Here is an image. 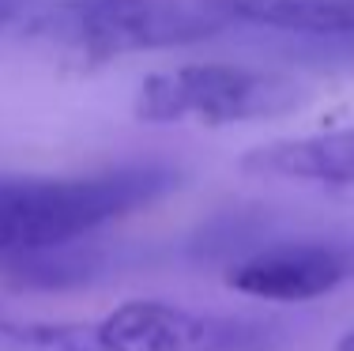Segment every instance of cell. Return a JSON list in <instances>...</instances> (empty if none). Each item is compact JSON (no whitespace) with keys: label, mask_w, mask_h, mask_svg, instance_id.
<instances>
[{"label":"cell","mask_w":354,"mask_h":351,"mask_svg":"<svg viewBox=\"0 0 354 351\" xmlns=\"http://www.w3.org/2000/svg\"><path fill=\"white\" fill-rule=\"evenodd\" d=\"M351 280L354 238H339V234L279 238L226 272V283L238 295L264 298V303H309L339 291Z\"/></svg>","instance_id":"5b68a950"},{"label":"cell","mask_w":354,"mask_h":351,"mask_svg":"<svg viewBox=\"0 0 354 351\" xmlns=\"http://www.w3.org/2000/svg\"><path fill=\"white\" fill-rule=\"evenodd\" d=\"M306 102L294 76L252 64H177L140 83L132 114L147 125H238L283 117Z\"/></svg>","instance_id":"3957f363"},{"label":"cell","mask_w":354,"mask_h":351,"mask_svg":"<svg viewBox=\"0 0 354 351\" xmlns=\"http://www.w3.org/2000/svg\"><path fill=\"white\" fill-rule=\"evenodd\" d=\"M238 23L230 0H53L19 19L30 38L87 61L196 46Z\"/></svg>","instance_id":"7a4b0ae2"},{"label":"cell","mask_w":354,"mask_h":351,"mask_svg":"<svg viewBox=\"0 0 354 351\" xmlns=\"http://www.w3.org/2000/svg\"><path fill=\"white\" fill-rule=\"evenodd\" d=\"M106 351H286L294 329L279 317L218 314L162 298H132L98 321Z\"/></svg>","instance_id":"277c9868"},{"label":"cell","mask_w":354,"mask_h":351,"mask_svg":"<svg viewBox=\"0 0 354 351\" xmlns=\"http://www.w3.org/2000/svg\"><path fill=\"white\" fill-rule=\"evenodd\" d=\"M0 351H106L98 321H15L0 317Z\"/></svg>","instance_id":"ba28073f"},{"label":"cell","mask_w":354,"mask_h":351,"mask_svg":"<svg viewBox=\"0 0 354 351\" xmlns=\"http://www.w3.org/2000/svg\"><path fill=\"white\" fill-rule=\"evenodd\" d=\"M238 23L306 38H354V0H230Z\"/></svg>","instance_id":"52a82bcc"},{"label":"cell","mask_w":354,"mask_h":351,"mask_svg":"<svg viewBox=\"0 0 354 351\" xmlns=\"http://www.w3.org/2000/svg\"><path fill=\"white\" fill-rule=\"evenodd\" d=\"M30 0H0V30L4 27H19V19L30 12Z\"/></svg>","instance_id":"9c48e42d"},{"label":"cell","mask_w":354,"mask_h":351,"mask_svg":"<svg viewBox=\"0 0 354 351\" xmlns=\"http://www.w3.org/2000/svg\"><path fill=\"white\" fill-rule=\"evenodd\" d=\"M241 170L257 178L317 181V186H354V125L260 144L241 159Z\"/></svg>","instance_id":"8992f818"},{"label":"cell","mask_w":354,"mask_h":351,"mask_svg":"<svg viewBox=\"0 0 354 351\" xmlns=\"http://www.w3.org/2000/svg\"><path fill=\"white\" fill-rule=\"evenodd\" d=\"M170 166L136 163L75 178H0V253L68 249L87 234L162 200Z\"/></svg>","instance_id":"6da1fadb"},{"label":"cell","mask_w":354,"mask_h":351,"mask_svg":"<svg viewBox=\"0 0 354 351\" xmlns=\"http://www.w3.org/2000/svg\"><path fill=\"white\" fill-rule=\"evenodd\" d=\"M335 351H354V329H351L347 336L339 340V344H335Z\"/></svg>","instance_id":"30bf717a"}]
</instances>
